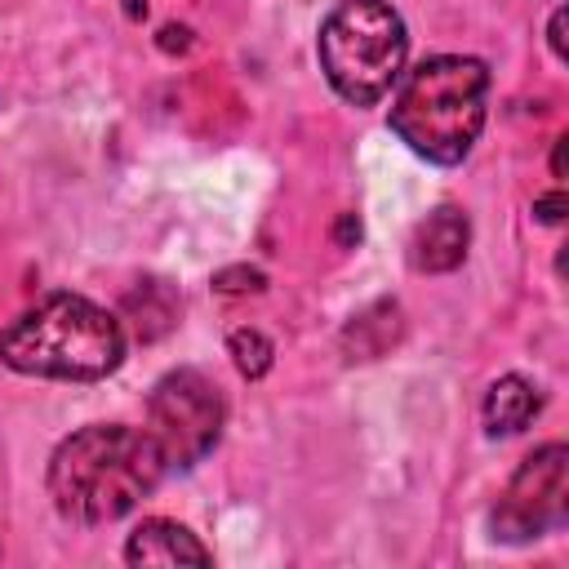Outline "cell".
<instances>
[{"mask_svg": "<svg viewBox=\"0 0 569 569\" xmlns=\"http://www.w3.org/2000/svg\"><path fill=\"white\" fill-rule=\"evenodd\" d=\"M360 240V222H356V213H342V222H338V244H356Z\"/></svg>", "mask_w": 569, "mask_h": 569, "instance_id": "17", "label": "cell"}, {"mask_svg": "<svg viewBox=\"0 0 569 569\" xmlns=\"http://www.w3.org/2000/svg\"><path fill=\"white\" fill-rule=\"evenodd\" d=\"M124 560L129 565H209L213 551L178 520H164V516H147L129 542H124Z\"/></svg>", "mask_w": 569, "mask_h": 569, "instance_id": "8", "label": "cell"}, {"mask_svg": "<svg viewBox=\"0 0 569 569\" xmlns=\"http://www.w3.org/2000/svg\"><path fill=\"white\" fill-rule=\"evenodd\" d=\"M129 18H147V4L142 0H129Z\"/></svg>", "mask_w": 569, "mask_h": 569, "instance_id": "19", "label": "cell"}, {"mask_svg": "<svg viewBox=\"0 0 569 569\" xmlns=\"http://www.w3.org/2000/svg\"><path fill=\"white\" fill-rule=\"evenodd\" d=\"M360 333H373V356H382L396 342V333H400V307L396 302H373L365 316H356L347 325L342 338H360Z\"/></svg>", "mask_w": 569, "mask_h": 569, "instance_id": "12", "label": "cell"}, {"mask_svg": "<svg viewBox=\"0 0 569 569\" xmlns=\"http://www.w3.org/2000/svg\"><path fill=\"white\" fill-rule=\"evenodd\" d=\"M120 360H124L120 320L80 293H49L0 333V365L36 378L93 382L107 378Z\"/></svg>", "mask_w": 569, "mask_h": 569, "instance_id": "2", "label": "cell"}, {"mask_svg": "<svg viewBox=\"0 0 569 569\" xmlns=\"http://www.w3.org/2000/svg\"><path fill=\"white\" fill-rule=\"evenodd\" d=\"M164 476V453L138 427L98 422L71 431L49 458V498L71 525L129 516Z\"/></svg>", "mask_w": 569, "mask_h": 569, "instance_id": "1", "label": "cell"}, {"mask_svg": "<svg viewBox=\"0 0 569 569\" xmlns=\"http://www.w3.org/2000/svg\"><path fill=\"white\" fill-rule=\"evenodd\" d=\"M485 98L489 67L480 58L440 53L405 76L391 102V129L431 164H458L485 129Z\"/></svg>", "mask_w": 569, "mask_h": 569, "instance_id": "3", "label": "cell"}, {"mask_svg": "<svg viewBox=\"0 0 569 569\" xmlns=\"http://www.w3.org/2000/svg\"><path fill=\"white\" fill-rule=\"evenodd\" d=\"M467 244H471V222L458 204H440L431 209L418 227H413V240H409V262L418 271H453L462 258H467Z\"/></svg>", "mask_w": 569, "mask_h": 569, "instance_id": "7", "label": "cell"}, {"mask_svg": "<svg viewBox=\"0 0 569 569\" xmlns=\"http://www.w3.org/2000/svg\"><path fill=\"white\" fill-rule=\"evenodd\" d=\"M262 284H267V276L258 267H222L213 276V289L218 293H258Z\"/></svg>", "mask_w": 569, "mask_h": 569, "instance_id": "13", "label": "cell"}, {"mask_svg": "<svg viewBox=\"0 0 569 569\" xmlns=\"http://www.w3.org/2000/svg\"><path fill=\"white\" fill-rule=\"evenodd\" d=\"M538 405H542L538 387L529 378H520V373H507L485 396V431L489 436H516V431L529 427V418L538 413Z\"/></svg>", "mask_w": 569, "mask_h": 569, "instance_id": "9", "label": "cell"}, {"mask_svg": "<svg viewBox=\"0 0 569 569\" xmlns=\"http://www.w3.org/2000/svg\"><path fill=\"white\" fill-rule=\"evenodd\" d=\"M320 67L351 107H373L405 71V22L387 0H338L320 22Z\"/></svg>", "mask_w": 569, "mask_h": 569, "instance_id": "4", "label": "cell"}, {"mask_svg": "<svg viewBox=\"0 0 569 569\" xmlns=\"http://www.w3.org/2000/svg\"><path fill=\"white\" fill-rule=\"evenodd\" d=\"M227 351H231V365L240 369V378H262L271 369V356H276L271 338L258 329H236L227 338Z\"/></svg>", "mask_w": 569, "mask_h": 569, "instance_id": "11", "label": "cell"}, {"mask_svg": "<svg viewBox=\"0 0 569 569\" xmlns=\"http://www.w3.org/2000/svg\"><path fill=\"white\" fill-rule=\"evenodd\" d=\"M560 31H565V9H556V13H551V31H547V40H551V53H556V58H565V36H560Z\"/></svg>", "mask_w": 569, "mask_h": 569, "instance_id": "16", "label": "cell"}, {"mask_svg": "<svg viewBox=\"0 0 569 569\" xmlns=\"http://www.w3.org/2000/svg\"><path fill=\"white\" fill-rule=\"evenodd\" d=\"M227 400L218 382L200 369L164 373L147 396V436L164 453V467H196L222 436Z\"/></svg>", "mask_w": 569, "mask_h": 569, "instance_id": "5", "label": "cell"}, {"mask_svg": "<svg viewBox=\"0 0 569 569\" xmlns=\"http://www.w3.org/2000/svg\"><path fill=\"white\" fill-rule=\"evenodd\" d=\"M533 213H538L542 222H560V218H565V196H560V191H556V196H542V200L533 204Z\"/></svg>", "mask_w": 569, "mask_h": 569, "instance_id": "15", "label": "cell"}, {"mask_svg": "<svg viewBox=\"0 0 569 569\" xmlns=\"http://www.w3.org/2000/svg\"><path fill=\"white\" fill-rule=\"evenodd\" d=\"M565 520H569V449L556 440L533 449L511 476L507 493L493 507V538L533 542L560 529Z\"/></svg>", "mask_w": 569, "mask_h": 569, "instance_id": "6", "label": "cell"}, {"mask_svg": "<svg viewBox=\"0 0 569 569\" xmlns=\"http://www.w3.org/2000/svg\"><path fill=\"white\" fill-rule=\"evenodd\" d=\"M551 169H556V178H565V138L556 142V160H551Z\"/></svg>", "mask_w": 569, "mask_h": 569, "instance_id": "18", "label": "cell"}, {"mask_svg": "<svg viewBox=\"0 0 569 569\" xmlns=\"http://www.w3.org/2000/svg\"><path fill=\"white\" fill-rule=\"evenodd\" d=\"M160 49H164V53H187V49H191V27H182V22L160 27Z\"/></svg>", "mask_w": 569, "mask_h": 569, "instance_id": "14", "label": "cell"}, {"mask_svg": "<svg viewBox=\"0 0 569 569\" xmlns=\"http://www.w3.org/2000/svg\"><path fill=\"white\" fill-rule=\"evenodd\" d=\"M124 316L133 320L138 338H160V333L173 329L178 302H173V293H169L160 280H142L138 289L124 293Z\"/></svg>", "mask_w": 569, "mask_h": 569, "instance_id": "10", "label": "cell"}]
</instances>
